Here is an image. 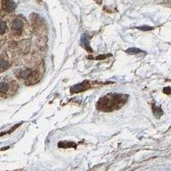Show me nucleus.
<instances>
[{
  "instance_id": "1",
  "label": "nucleus",
  "mask_w": 171,
  "mask_h": 171,
  "mask_svg": "<svg viewBox=\"0 0 171 171\" xmlns=\"http://www.w3.org/2000/svg\"><path fill=\"white\" fill-rule=\"evenodd\" d=\"M126 102V97L121 94H110L105 96L97 104V108L103 111H112L121 108Z\"/></svg>"
},
{
  "instance_id": "2",
  "label": "nucleus",
  "mask_w": 171,
  "mask_h": 171,
  "mask_svg": "<svg viewBox=\"0 0 171 171\" xmlns=\"http://www.w3.org/2000/svg\"><path fill=\"white\" fill-rule=\"evenodd\" d=\"M19 88L17 82L10 77H5L0 81V97L9 98L14 96Z\"/></svg>"
},
{
  "instance_id": "3",
  "label": "nucleus",
  "mask_w": 171,
  "mask_h": 171,
  "mask_svg": "<svg viewBox=\"0 0 171 171\" xmlns=\"http://www.w3.org/2000/svg\"><path fill=\"white\" fill-rule=\"evenodd\" d=\"M23 21L20 19H14L11 23V28L12 32L14 35H20L23 31Z\"/></svg>"
},
{
  "instance_id": "4",
  "label": "nucleus",
  "mask_w": 171,
  "mask_h": 171,
  "mask_svg": "<svg viewBox=\"0 0 171 171\" xmlns=\"http://www.w3.org/2000/svg\"><path fill=\"white\" fill-rule=\"evenodd\" d=\"M90 87V84L89 82L87 81V80H84L82 83L80 84H77V85H75L73 87L71 88V92L72 93H77V92H83L84 90L88 89V88Z\"/></svg>"
},
{
  "instance_id": "5",
  "label": "nucleus",
  "mask_w": 171,
  "mask_h": 171,
  "mask_svg": "<svg viewBox=\"0 0 171 171\" xmlns=\"http://www.w3.org/2000/svg\"><path fill=\"white\" fill-rule=\"evenodd\" d=\"M3 7L4 11L10 13L14 11L16 5L12 0H3Z\"/></svg>"
},
{
  "instance_id": "6",
  "label": "nucleus",
  "mask_w": 171,
  "mask_h": 171,
  "mask_svg": "<svg viewBox=\"0 0 171 171\" xmlns=\"http://www.w3.org/2000/svg\"><path fill=\"white\" fill-rule=\"evenodd\" d=\"M11 67V63L7 59L3 57L0 58V72H3L4 71L7 70Z\"/></svg>"
},
{
  "instance_id": "7",
  "label": "nucleus",
  "mask_w": 171,
  "mask_h": 171,
  "mask_svg": "<svg viewBox=\"0 0 171 171\" xmlns=\"http://www.w3.org/2000/svg\"><path fill=\"white\" fill-rule=\"evenodd\" d=\"M81 44L86 50L89 51V52H92V49L90 48V46H89L88 36L87 34H83L82 36H81Z\"/></svg>"
},
{
  "instance_id": "8",
  "label": "nucleus",
  "mask_w": 171,
  "mask_h": 171,
  "mask_svg": "<svg viewBox=\"0 0 171 171\" xmlns=\"http://www.w3.org/2000/svg\"><path fill=\"white\" fill-rule=\"evenodd\" d=\"M153 112H154V116L157 117V118H159L163 114V111L161 110V108L160 107H157V106H155L154 105L153 106Z\"/></svg>"
},
{
  "instance_id": "9",
  "label": "nucleus",
  "mask_w": 171,
  "mask_h": 171,
  "mask_svg": "<svg viewBox=\"0 0 171 171\" xmlns=\"http://www.w3.org/2000/svg\"><path fill=\"white\" fill-rule=\"evenodd\" d=\"M126 52L128 54H131V55H135V54H139L141 52H143L141 49L137 48H131L126 50Z\"/></svg>"
},
{
  "instance_id": "10",
  "label": "nucleus",
  "mask_w": 171,
  "mask_h": 171,
  "mask_svg": "<svg viewBox=\"0 0 171 171\" xmlns=\"http://www.w3.org/2000/svg\"><path fill=\"white\" fill-rule=\"evenodd\" d=\"M59 147H63V148H68V147H72V148H76L77 145L73 142H60L59 143Z\"/></svg>"
},
{
  "instance_id": "11",
  "label": "nucleus",
  "mask_w": 171,
  "mask_h": 171,
  "mask_svg": "<svg viewBox=\"0 0 171 171\" xmlns=\"http://www.w3.org/2000/svg\"><path fill=\"white\" fill-rule=\"evenodd\" d=\"M7 23L3 21H0V35H3L7 31Z\"/></svg>"
},
{
  "instance_id": "12",
  "label": "nucleus",
  "mask_w": 171,
  "mask_h": 171,
  "mask_svg": "<svg viewBox=\"0 0 171 171\" xmlns=\"http://www.w3.org/2000/svg\"><path fill=\"white\" fill-rule=\"evenodd\" d=\"M137 28L139 29V30H141V31H144V32H148V31H151V30L154 29V28L149 27V26H145V25H144L142 27H138V28Z\"/></svg>"
},
{
  "instance_id": "13",
  "label": "nucleus",
  "mask_w": 171,
  "mask_h": 171,
  "mask_svg": "<svg viewBox=\"0 0 171 171\" xmlns=\"http://www.w3.org/2000/svg\"><path fill=\"white\" fill-rule=\"evenodd\" d=\"M163 92H164L165 94L170 95V87L165 88L164 89H163Z\"/></svg>"
},
{
  "instance_id": "14",
  "label": "nucleus",
  "mask_w": 171,
  "mask_h": 171,
  "mask_svg": "<svg viewBox=\"0 0 171 171\" xmlns=\"http://www.w3.org/2000/svg\"><path fill=\"white\" fill-rule=\"evenodd\" d=\"M106 57H107V56H106V55H102V56H97V57L96 59H105Z\"/></svg>"
}]
</instances>
